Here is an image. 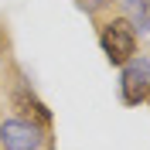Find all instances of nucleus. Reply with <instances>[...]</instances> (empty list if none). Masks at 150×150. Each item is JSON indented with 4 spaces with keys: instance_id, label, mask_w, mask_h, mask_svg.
Segmentation results:
<instances>
[{
    "instance_id": "423d86ee",
    "label": "nucleus",
    "mask_w": 150,
    "mask_h": 150,
    "mask_svg": "<svg viewBox=\"0 0 150 150\" xmlns=\"http://www.w3.org/2000/svg\"><path fill=\"white\" fill-rule=\"evenodd\" d=\"M112 0H75V7L79 10H85V14H99L103 7H109Z\"/></svg>"
},
{
    "instance_id": "7ed1b4c3",
    "label": "nucleus",
    "mask_w": 150,
    "mask_h": 150,
    "mask_svg": "<svg viewBox=\"0 0 150 150\" xmlns=\"http://www.w3.org/2000/svg\"><path fill=\"white\" fill-rule=\"evenodd\" d=\"M0 143H4V150H41V126L28 120H4Z\"/></svg>"
},
{
    "instance_id": "f257e3e1",
    "label": "nucleus",
    "mask_w": 150,
    "mask_h": 150,
    "mask_svg": "<svg viewBox=\"0 0 150 150\" xmlns=\"http://www.w3.org/2000/svg\"><path fill=\"white\" fill-rule=\"evenodd\" d=\"M99 45H103V55L109 58V65H126L133 55H137V34L123 17L106 21L103 31H99Z\"/></svg>"
},
{
    "instance_id": "39448f33",
    "label": "nucleus",
    "mask_w": 150,
    "mask_h": 150,
    "mask_svg": "<svg viewBox=\"0 0 150 150\" xmlns=\"http://www.w3.org/2000/svg\"><path fill=\"white\" fill-rule=\"evenodd\" d=\"M123 4V21L133 28V34L150 31V0H120Z\"/></svg>"
},
{
    "instance_id": "20e7f679",
    "label": "nucleus",
    "mask_w": 150,
    "mask_h": 150,
    "mask_svg": "<svg viewBox=\"0 0 150 150\" xmlns=\"http://www.w3.org/2000/svg\"><path fill=\"white\" fill-rule=\"evenodd\" d=\"M10 103H14V109L21 112V120L34 123V126H51V109L31 92L28 85H17V89L10 92Z\"/></svg>"
},
{
    "instance_id": "f03ea898",
    "label": "nucleus",
    "mask_w": 150,
    "mask_h": 150,
    "mask_svg": "<svg viewBox=\"0 0 150 150\" xmlns=\"http://www.w3.org/2000/svg\"><path fill=\"white\" fill-rule=\"evenodd\" d=\"M120 99L126 106H140L143 99H150V62L143 55H133L123 65L120 79Z\"/></svg>"
}]
</instances>
